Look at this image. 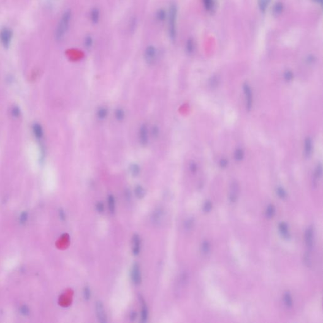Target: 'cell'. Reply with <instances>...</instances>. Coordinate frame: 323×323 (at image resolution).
Returning <instances> with one entry per match:
<instances>
[{
    "mask_svg": "<svg viewBox=\"0 0 323 323\" xmlns=\"http://www.w3.org/2000/svg\"><path fill=\"white\" fill-rule=\"evenodd\" d=\"M114 116L115 119L119 122L123 121L125 118V112L124 110L121 108H118L115 110Z\"/></svg>",
    "mask_w": 323,
    "mask_h": 323,
    "instance_id": "obj_19",
    "label": "cell"
},
{
    "mask_svg": "<svg viewBox=\"0 0 323 323\" xmlns=\"http://www.w3.org/2000/svg\"><path fill=\"white\" fill-rule=\"evenodd\" d=\"M279 229L280 233L284 237H287L289 235V231H288V226L285 223H281L279 225Z\"/></svg>",
    "mask_w": 323,
    "mask_h": 323,
    "instance_id": "obj_26",
    "label": "cell"
},
{
    "mask_svg": "<svg viewBox=\"0 0 323 323\" xmlns=\"http://www.w3.org/2000/svg\"><path fill=\"white\" fill-rule=\"evenodd\" d=\"M275 212V209L274 206L272 205H269L268 206H267L266 211V216L267 218H272V217L274 216Z\"/></svg>",
    "mask_w": 323,
    "mask_h": 323,
    "instance_id": "obj_27",
    "label": "cell"
},
{
    "mask_svg": "<svg viewBox=\"0 0 323 323\" xmlns=\"http://www.w3.org/2000/svg\"><path fill=\"white\" fill-rule=\"evenodd\" d=\"M13 32L10 28L4 27L0 30V41L5 49H8L10 47Z\"/></svg>",
    "mask_w": 323,
    "mask_h": 323,
    "instance_id": "obj_3",
    "label": "cell"
},
{
    "mask_svg": "<svg viewBox=\"0 0 323 323\" xmlns=\"http://www.w3.org/2000/svg\"><path fill=\"white\" fill-rule=\"evenodd\" d=\"M139 140L140 144L145 146L148 143V128L146 124L143 123L140 126L139 129Z\"/></svg>",
    "mask_w": 323,
    "mask_h": 323,
    "instance_id": "obj_5",
    "label": "cell"
},
{
    "mask_svg": "<svg viewBox=\"0 0 323 323\" xmlns=\"http://www.w3.org/2000/svg\"><path fill=\"white\" fill-rule=\"evenodd\" d=\"M136 318V313L135 312H133L131 313L130 315V319L131 321H134Z\"/></svg>",
    "mask_w": 323,
    "mask_h": 323,
    "instance_id": "obj_47",
    "label": "cell"
},
{
    "mask_svg": "<svg viewBox=\"0 0 323 323\" xmlns=\"http://www.w3.org/2000/svg\"><path fill=\"white\" fill-rule=\"evenodd\" d=\"M244 91L246 95V107L247 110H251L252 104V92L250 87L248 85L244 84Z\"/></svg>",
    "mask_w": 323,
    "mask_h": 323,
    "instance_id": "obj_10",
    "label": "cell"
},
{
    "mask_svg": "<svg viewBox=\"0 0 323 323\" xmlns=\"http://www.w3.org/2000/svg\"><path fill=\"white\" fill-rule=\"evenodd\" d=\"M107 202H108V206L109 211L110 213H113L115 211V198L114 196L112 194H110L108 196L107 198Z\"/></svg>",
    "mask_w": 323,
    "mask_h": 323,
    "instance_id": "obj_23",
    "label": "cell"
},
{
    "mask_svg": "<svg viewBox=\"0 0 323 323\" xmlns=\"http://www.w3.org/2000/svg\"><path fill=\"white\" fill-rule=\"evenodd\" d=\"M322 175V167L321 165H318L315 171V180L321 178Z\"/></svg>",
    "mask_w": 323,
    "mask_h": 323,
    "instance_id": "obj_35",
    "label": "cell"
},
{
    "mask_svg": "<svg viewBox=\"0 0 323 323\" xmlns=\"http://www.w3.org/2000/svg\"><path fill=\"white\" fill-rule=\"evenodd\" d=\"M307 61L309 63H312L313 61H314V58H313L312 56H309L307 58Z\"/></svg>",
    "mask_w": 323,
    "mask_h": 323,
    "instance_id": "obj_50",
    "label": "cell"
},
{
    "mask_svg": "<svg viewBox=\"0 0 323 323\" xmlns=\"http://www.w3.org/2000/svg\"><path fill=\"white\" fill-rule=\"evenodd\" d=\"M59 216H60V218H61L63 220H64L66 218V216H65V213L63 211V210H60L59 211Z\"/></svg>",
    "mask_w": 323,
    "mask_h": 323,
    "instance_id": "obj_48",
    "label": "cell"
},
{
    "mask_svg": "<svg viewBox=\"0 0 323 323\" xmlns=\"http://www.w3.org/2000/svg\"><path fill=\"white\" fill-rule=\"evenodd\" d=\"M95 311H96V314H97V317L98 318L99 321L100 322H106V314L104 309V307L102 304V303L101 302H97L95 305Z\"/></svg>",
    "mask_w": 323,
    "mask_h": 323,
    "instance_id": "obj_8",
    "label": "cell"
},
{
    "mask_svg": "<svg viewBox=\"0 0 323 323\" xmlns=\"http://www.w3.org/2000/svg\"><path fill=\"white\" fill-rule=\"evenodd\" d=\"M284 77H285V79L287 81H289V80H291L293 78V75H292V73L291 72H289V71H287V72H286L285 73V75H284Z\"/></svg>",
    "mask_w": 323,
    "mask_h": 323,
    "instance_id": "obj_43",
    "label": "cell"
},
{
    "mask_svg": "<svg viewBox=\"0 0 323 323\" xmlns=\"http://www.w3.org/2000/svg\"><path fill=\"white\" fill-rule=\"evenodd\" d=\"M238 196V186L235 183H234L231 186L230 192V200L232 203H234L237 200Z\"/></svg>",
    "mask_w": 323,
    "mask_h": 323,
    "instance_id": "obj_16",
    "label": "cell"
},
{
    "mask_svg": "<svg viewBox=\"0 0 323 323\" xmlns=\"http://www.w3.org/2000/svg\"><path fill=\"white\" fill-rule=\"evenodd\" d=\"M312 151V142L309 138H307L305 141V153L307 156H309Z\"/></svg>",
    "mask_w": 323,
    "mask_h": 323,
    "instance_id": "obj_24",
    "label": "cell"
},
{
    "mask_svg": "<svg viewBox=\"0 0 323 323\" xmlns=\"http://www.w3.org/2000/svg\"><path fill=\"white\" fill-rule=\"evenodd\" d=\"M305 240L308 249H311L314 243V232L311 227L307 229L305 234Z\"/></svg>",
    "mask_w": 323,
    "mask_h": 323,
    "instance_id": "obj_9",
    "label": "cell"
},
{
    "mask_svg": "<svg viewBox=\"0 0 323 323\" xmlns=\"http://www.w3.org/2000/svg\"><path fill=\"white\" fill-rule=\"evenodd\" d=\"M210 246L209 242L208 241H204L203 242V244H202V246H201V249H202L203 253L204 254L208 253L210 251Z\"/></svg>",
    "mask_w": 323,
    "mask_h": 323,
    "instance_id": "obj_32",
    "label": "cell"
},
{
    "mask_svg": "<svg viewBox=\"0 0 323 323\" xmlns=\"http://www.w3.org/2000/svg\"><path fill=\"white\" fill-rule=\"evenodd\" d=\"M72 18V12L71 10H66L63 13L55 30V39L57 41H61L65 37L69 29Z\"/></svg>",
    "mask_w": 323,
    "mask_h": 323,
    "instance_id": "obj_1",
    "label": "cell"
},
{
    "mask_svg": "<svg viewBox=\"0 0 323 323\" xmlns=\"http://www.w3.org/2000/svg\"><path fill=\"white\" fill-rule=\"evenodd\" d=\"M168 13L164 8H159L155 13V18L159 22H163L167 19Z\"/></svg>",
    "mask_w": 323,
    "mask_h": 323,
    "instance_id": "obj_13",
    "label": "cell"
},
{
    "mask_svg": "<svg viewBox=\"0 0 323 323\" xmlns=\"http://www.w3.org/2000/svg\"><path fill=\"white\" fill-rule=\"evenodd\" d=\"M131 279L135 285H138L141 283V276L140 269V266L138 263H134L133 265L131 270Z\"/></svg>",
    "mask_w": 323,
    "mask_h": 323,
    "instance_id": "obj_7",
    "label": "cell"
},
{
    "mask_svg": "<svg viewBox=\"0 0 323 323\" xmlns=\"http://www.w3.org/2000/svg\"><path fill=\"white\" fill-rule=\"evenodd\" d=\"M91 296V292L88 287H85L83 290V297L85 300H89Z\"/></svg>",
    "mask_w": 323,
    "mask_h": 323,
    "instance_id": "obj_37",
    "label": "cell"
},
{
    "mask_svg": "<svg viewBox=\"0 0 323 323\" xmlns=\"http://www.w3.org/2000/svg\"><path fill=\"white\" fill-rule=\"evenodd\" d=\"M243 156H244L243 151L240 149H238L236 150L235 153V158L238 161L241 160L242 159H243Z\"/></svg>",
    "mask_w": 323,
    "mask_h": 323,
    "instance_id": "obj_34",
    "label": "cell"
},
{
    "mask_svg": "<svg viewBox=\"0 0 323 323\" xmlns=\"http://www.w3.org/2000/svg\"><path fill=\"white\" fill-rule=\"evenodd\" d=\"M218 79L216 78V77H213L211 79V81H210V85H211V87H216V86L217 85V84H218Z\"/></svg>",
    "mask_w": 323,
    "mask_h": 323,
    "instance_id": "obj_44",
    "label": "cell"
},
{
    "mask_svg": "<svg viewBox=\"0 0 323 323\" xmlns=\"http://www.w3.org/2000/svg\"><path fill=\"white\" fill-rule=\"evenodd\" d=\"M159 133H160V129H159V128L157 126H153L152 128H151V136H153V138H157L158 136H159Z\"/></svg>",
    "mask_w": 323,
    "mask_h": 323,
    "instance_id": "obj_31",
    "label": "cell"
},
{
    "mask_svg": "<svg viewBox=\"0 0 323 323\" xmlns=\"http://www.w3.org/2000/svg\"><path fill=\"white\" fill-rule=\"evenodd\" d=\"M141 240L138 234H134L133 237V253L136 256L139 254L140 251Z\"/></svg>",
    "mask_w": 323,
    "mask_h": 323,
    "instance_id": "obj_11",
    "label": "cell"
},
{
    "mask_svg": "<svg viewBox=\"0 0 323 323\" xmlns=\"http://www.w3.org/2000/svg\"><path fill=\"white\" fill-rule=\"evenodd\" d=\"M194 224V220L193 218H189L187 221H186L184 224V228L187 230H189L192 229V227H193Z\"/></svg>",
    "mask_w": 323,
    "mask_h": 323,
    "instance_id": "obj_33",
    "label": "cell"
},
{
    "mask_svg": "<svg viewBox=\"0 0 323 323\" xmlns=\"http://www.w3.org/2000/svg\"><path fill=\"white\" fill-rule=\"evenodd\" d=\"M22 312L23 314H27V313L28 312V309L27 307H24L22 308Z\"/></svg>",
    "mask_w": 323,
    "mask_h": 323,
    "instance_id": "obj_49",
    "label": "cell"
},
{
    "mask_svg": "<svg viewBox=\"0 0 323 323\" xmlns=\"http://www.w3.org/2000/svg\"><path fill=\"white\" fill-rule=\"evenodd\" d=\"M97 118L100 121H103L106 119L108 115V109L104 106H101L99 107L96 112Z\"/></svg>",
    "mask_w": 323,
    "mask_h": 323,
    "instance_id": "obj_15",
    "label": "cell"
},
{
    "mask_svg": "<svg viewBox=\"0 0 323 323\" xmlns=\"http://www.w3.org/2000/svg\"><path fill=\"white\" fill-rule=\"evenodd\" d=\"M189 169H190V170L192 172H195L196 171V169H197L196 164L194 162H192L189 165Z\"/></svg>",
    "mask_w": 323,
    "mask_h": 323,
    "instance_id": "obj_45",
    "label": "cell"
},
{
    "mask_svg": "<svg viewBox=\"0 0 323 323\" xmlns=\"http://www.w3.org/2000/svg\"><path fill=\"white\" fill-rule=\"evenodd\" d=\"M220 166L222 168H224L225 167L227 166V161L226 159H222L220 162Z\"/></svg>",
    "mask_w": 323,
    "mask_h": 323,
    "instance_id": "obj_46",
    "label": "cell"
},
{
    "mask_svg": "<svg viewBox=\"0 0 323 323\" xmlns=\"http://www.w3.org/2000/svg\"><path fill=\"white\" fill-rule=\"evenodd\" d=\"M284 301H285V304H286V305L287 307H291L292 306L293 301H292V297H291V295H290V294H289V293L286 292V294H285V295H284Z\"/></svg>",
    "mask_w": 323,
    "mask_h": 323,
    "instance_id": "obj_30",
    "label": "cell"
},
{
    "mask_svg": "<svg viewBox=\"0 0 323 323\" xmlns=\"http://www.w3.org/2000/svg\"><path fill=\"white\" fill-rule=\"evenodd\" d=\"M130 174L133 177H137L140 175L141 169L140 165L136 163L131 164L129 167Z\"/></svg>",
    "mask_w": 323,
    "mask_h": 323,
    "instance_id": "obj_17",
    "label": "cell"
},
{
    "mask_svg": "<svg viewBox=\"0 0 323 323\" xmlns=\"http://www.w3.org/2000/svg\"><path fill=\"white\" fill-rule=\"evenodd\" d=\"M283 10H284V6H283V4L280 2L276 3L275 4V7L273 8V12L276 15H280L283 12Z\"/></svg>",
    "mask_w": 323,
    "mask_h": 323,
    "instance_id": "obj_28",
    "label": "cell"
},
{
    "mask_svg": "<svg viewBox=\"0 0 323 323\" xmlns=\"http://www.w3.org/2000/svg\"><path fill=\"white\" fill-rule=\"evenodd\" d=\"M145 190L141 185H136L134 188V194L139 199L143 198L145 195Z\"/></svg>",
    "mask_w": 323,
    "mask_h": 323,
    "instance_id": "obj_18",
    "label": "cell"
},
{
    "mask_svg": "<svg viewBox=\"0 0 323 323\" xmlns=\"http://www.w3.org/2000/svg\"><path fill=\"white\" fill-rule=\"evenodd\" d=\"M100 10L97 8H93L90 12V18L91 22L94 25L97 24L100 20Z\"/></svg>",
    "mask_w": 323,
    "mask_h": 323,
    "instance_id": "obj_12",
    "label": "cell"
},
{
    "mask_svg": "<svg viewBox=\"0 0 323 323\" xmlns=\"http://www.w3.org/2000/svg\"><path fill=\"white\" fill-rule=\"evenodd\" d=\"M27 214L26 212H24V213H22L21 215H20V222H21L22 224H24L25 221H27Z\"/></svg>",
    "mask_w": 323,
    "mask_h": 323,
    "instance_id": "obj_42",
    "label": "cell"
},
{
    "mask_svg": "<svg viewBox=\"0 0 323 323\" xmlns=\"http://www.w3.org/2000/svg\"><path fill=\"white\" fill-rule=\"evenodd\" d=\"M313 1H314L315 3H317V4H319L321 5L322 4V0H312Z\"/></svg>",
    "mask_w": 323,
    "mask_h": 323,
    "instance_id": "obj_51",
    "label": "cell"
},
{
    "mask_svg": "<svg viewBox=\"0 0 323 323\" xmlns=\"http://www.w3.org/2000/svg\"><path fill=\"white\" fill-rule=\"evenodd\" d=\"M141 302H142V309H141V319L142 322H145L147 319L148 317V309L147 307H146L145 303L144 302L143 300H141Z\"/></svg>",
    "mask_w": 323,
    "mask_h": 323,
    "instance_id": "obj_21",
    "label": "cell"
},
{
    "mask_svg": "<svg viewBox=\"0 0 323 323\" xmlns=\"http://www.w3.org/2000/svg\"><path fill=\"white\" fill-rule=\"evenodd\" d=\"M156 56H157V50L154 45H150L145 48L144 59L148 64H153L155 62Z\"/></svg>",
    "mask_w": 323,
    "mask_h": 323,
    "instance_id": "obj_4",
    "label": "cell"
},
{
    "mask_svg": "<svg viewBox=\"0 0 323 323\" xmlns=\"http://www.w3.org/2000/svg\"><path fill=\"white\" fill-rule=\"evenodd\" d=\"M276 191H277V194H278V196L280 197V198H281V199H284V198H285V197H286V192L285 191V190H284V189H283L282 188H280H280H278L277 189Z\"/></svg>",
    "mask_w": 323,
    "mask_h": 323,
    "instance_id": "obj_38",
    "label": "cell"
},
{
    "mask_svg": "<svg viewBox=\"0 0 323 323\" xmlns=\"http://www.w3.org/2000/svg\"><path fill=\"white\" fill-rule=\"evenodd\" d=\"M270 1L271 0H259V7L262 12H265L266 11Z\"/></svg>",
    "mask_w": 323,
    "mask_h": 323,
    "instance_id": "obj_25",
    "label": "cell"
},
{
    "mask_svg": "<svg viewBox=\"0 0 323 323\" xmlns=\"http://www.w3.org/2000/svg\"><path fill=\"white\" fill-rule=\"evenodd\" d=\"M178 7L175 3H172L170 5L169 9L168 20V34L171 41L174 42L177 37L176 22L178 18Z\"/></svg>",
    "mask_w": 323,
    "mask_h": 323,
    "instance_id": "obj_2",
    "label": "cell"
},
{
    "mask_svg": "<svg viewBox=\"0 0 323 323\" xmlns=\"http://www.w3.org/2000/svg\"><path fill=\"white\" fill-rule=\"evenodd\" d=\"M32 131L33 133L35 136V137L37 140L42 139L43 136V129L42 126H40L39 123H34L32 126Z\"/></svg>",
    "mask_w": 323,
    "mask_h": 323,
    "instance_id": "obj_14",
    "label": "cell"
},
{
    "mask_svg": "<svg viewBox=\"0 0 323 323\" xmlns=\"http://www.w3.org/2000/svg\"><path fill=\"white\" fill-rule=\"evenodd\" d=\"M194 49V42L193 39L189 38L188 39L186 44V50L188 54H191L193 52Z\"/></svg>",
    "mask_w": 323,
    "mask_h": 323,
    "instance_id": "obj_22",
    "label": "cell"
},
{
    "mask_svg": "<svg viewBox=\"0 0 323 323\" xmlns=\"http://www.w3.org/2000/svg\"><path fill=\"white\" fill-rule=\"evenodd\" d=\"M212 208V204L210 201H206L205 204L204 205V207H203V210L205 212H209Z\"/></svg>",
    "mask_w": 323,
    "mask_h": 323,
    "instance_id": "obj_41",
    "label": "cell"
},
{
    "mask_svg": "<svg viewBox=\"0 0 323 323\" xmlns=\"http://www.w3.org/2000/svg\"><path fill=\"white\" fill-rule=\"evenodd\" d=\"M164 218V211L161 208H156L152 213L151 220L152 224L155 226H159L162 223Z\"/></svg>",
    "mask_w": 323,
    "mask_h": 323,
    "instance_id": "obj_6",
    "label": "cell"
},
{
    "mask_svg": "<svg viewBox=\"0 0 323 323\" xmlns=\"http://www.w3.org/2000/svg\"><path fill=\"white\" fill-rule=\"evenodd\" d=\"M12 115L14 118H18L20 115V108L17 106H14L12 110Z\"/></svg>",
    "mask_w": 323,
    "mask_h": 323,
    "instance_id": "obj_36",
    "label": "cell"
},
{
    "mask_svg": "<svg viewBox=\"0 0 323 323\" xmlns=\"http://www.w3.org/2000/svg\"><path fill=\"white\" fill-rule=\"evenodd\" d=\"M95 208H96V210H97V211L99 212V213H102V212L104 210V205L102 203V202L99 201V202H98L97 204H96Z\"/></svg>",
    "mask_w": 323,
    "mask_h": 323,
    "instance_id": "obj_39",
    "label": "cell"
},
{
    "mask_svg": "<svg viewBox=\"0 0 323 323\" xmlns=\"http://www.w3.org/2000/svg\"><path fill=\"white\" fill-rule=\"evenodd\" d=\"M304 262L305 265L307 266H311V257H310V254L309 252H306V253L304 255Z\"/></svg>",
    "mask_w": 323,
    "mask_h": 323,
    "instance_id": "obj_40",
    "label": "cell"
},
{
    "mask_svg": "<svg viewBox=\"0 0 323 323\" xmlns=\"http://www.w3.org/2000/svg\"><path fill=\"white\" fill-rule=\"evenodd\" d=\"M205 8L208 11H211L214 7V0H203Z\"/></svg>",
    "mask_w": 323,
    "mask_h": 323,
    "instance_id": "obj_29",
    "label": "cell"
},
{
    "mask_svg": "<svg viewBox=\"0 0 323 323\" xmlns=\"http://www.w3.org/2000/svg\"><path fill=\"white\" fill-rule=\"evenodd\" d=\"M93 44H94L93 37L90 35H87V36L84 38V40H83L84 47L87 49L89 50L93 47Z\"/></svg>",
    "mask_w": 323,
    "mask_h": 323,
    "instance_id": "obj_20",
    "label": "cell"
}]
</instances>
